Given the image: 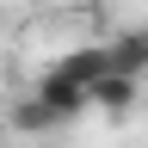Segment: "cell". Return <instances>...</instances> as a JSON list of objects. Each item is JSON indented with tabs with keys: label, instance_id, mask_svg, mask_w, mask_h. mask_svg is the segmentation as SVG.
<instances>
[{
	"label": "cell",
	"instance_id": "1",
	"mask_svg": "<svg viewBox=\"0 0 148 148\" xmlns=\"http://www.w3.org/2000/svg\"><path fill=\"white\" fill-rule=\"evenodd\" d=\"M6 123L18 130V136H43V130H56V123H62V111H56L49 99H43V92H18V99L6 105Z\"/></svg>",
	"mask_w": 148,
	"mask_h": 148
},
{
	"label": "cell",
	"instance_id": "2",
	"mask_svg": "<svg viewBox=\"0 0 148 148\" xmlns=\"http://www.w3.org/2000/svg\"><path fill=\"white\" fill-rule=\"evenodd\" d=\"M37 92H43V99L62 111V117H74L80 105H92V86H86V80H74L68 68H49L43 80H37Z\"/></svg>",
	"mask_w": 148,
	"mask_h": 148
},
{
	"label": "cell",
	"instance_id": "3",
	"mask_svg": "<svg viewBox=\"0 0 148 148\" xmlns=\"http://www.w3.org/2000/svg\"><path fill=\"white\" fill-rule=\"evenodd\" d=\"M136 80H142V74H130V68H105L99 80H92V105L130 111V105H136Z\"/></svg>",
	"mask_w": 148,
	"mask_h": 148
},
{
	"label": "cell",
	"instance_id": "4",
	"mask_svg": "<svg viewBox=\"0 0 148 148\" xmlns=\"http://www.w3.org/2000/svg\"><path fill=\"white\" fill-rule=\"evenodd\" d=\"M111 68H130V74H148V25L111 37Z\"/></svg>",
	"mask_w": 148,
	"mask_h": 148
},
{
	"label": "cell",
	"instance_id": "5",
	"mask_svg": "<svg viewBox=\"0 0 148 148\" xmlns=\"http://www.w3.org/2000/svg\"><path fill=\"white\" fill-rule=\"evenodd\" d=\"M56 68H68L74 80H86V86H92V80H99V74L111 68V43H92V49H74V56H62Z\"/></svg>",
	"mask_w": 148,
	"mask_h": 148
},
{
	"label": "cell",
	"instance_id": "6",
	"mask_svg": "<svg viewBox=\"0 0 148 148\" xmlns=\"http://www.w3.org/2000/svg\"><path fill=\"white\" fill-rule=\"evenodd\" d=\"M6 130H12V123H6V117H0V142H6Z\"/></svg>",
	"mask_w": 148,
	"mask_h": 148
}]
</instances>
